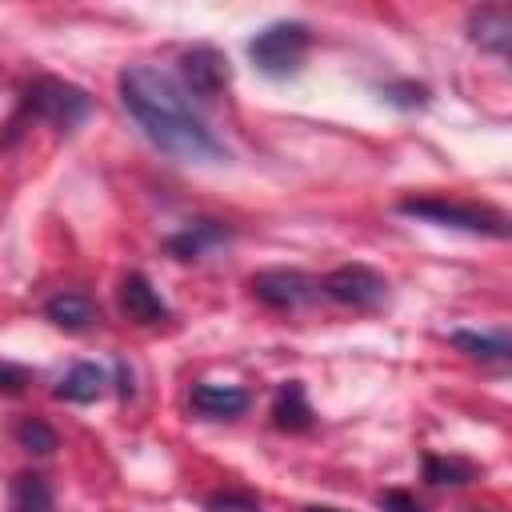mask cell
I'll use <instances>...</instances> for the list:
<instances>
[{"instance_id": "obj_19", "label": "cell", "mask_w": 512, "mask_h": 512, "mask_svg": "<svg viewBox=\"0 0 512 512\" xmlns=\"http://www.w3.org/2000/svg\"><path fill=\"white\" fill-rule=\"evenodd\" d=\"M380 96H384V104L412 112V108H424L432 92H428L424 84H416V80H392V84H384V88H380Z\"/></svg>"}, {"instance_id": "obj_11", "label": "cell", "mask_w": 512, "mask_h": 512, "mask_svg": "<svg viewBox=\"0 0 512 512\" xmlns=\"http://www.w3.org/2000/svg\"><path fill=\"white\" fill-rule=\"evenodd\" d=\"M188 404H192V412H200V416H208V420H236V416H244L248 412V392L244 388H236V384H192V392H188Z\"/></svg>"}, {"instance_id": "obj_21", "label": "cell", "mask_w": 512, "mask_h": 512, "mask_svg": "<svg viewBox=\"0 0 512 512\" xmlns=\"http://www.w3.org/2000/svg\"><path fill=\"white\" fill-rule=\"evenodd\" d=\"M24 384H28V372L20 368V364H8V360H0V392H24Z\"/></svg>"}, {"instance_id": "obj_3", "label": "cell", "mask_w": 512, "mask_h": 512, "mask_svg": "<svg viewBox=\"0 0 512 512\" xmlns=\"http://www.w3.org/2000/svg\"><path fill=\"white\" fill-rule=\"evenodd\" d=\"M312 48V32L300 20H276L268 28H260L248 40V60L256 64L260 76L268 80H288L304 68V56Z\"/></svg>"}, {"instance_id": "obj_8", "label": "cell", "mask_w": 512, "mask_h": 512, "mask_svg": "<svg viewBox=\"0 0 512 512\" xmlns=\"http://www.w3.org/2000/svg\"><path fill=\"white\" fill-rule=\"evenodd\" d=\"M468 40L504 60L508 48H512V12H508V4L472 8V12H468Z\"/></svg>"}, {"instance_id": "obj_5", "label": "cell", "mask_w": 512, "mask_h": 512, "mask_svg": "<svg viewBox=\"0 0 512 512\" xmlns=\"http://www.w3.org/2000/svg\"><path fill=\"white\" fill-rule=\"evenodd\" d=\"M320 292L328 300L344 304V308L372 312V308H380L388 300V280L368 264H340L320 280Z\"/></svg>"}, {"instance_id": "obj_22", "label": "cell", "mask_w": 512, "mask_h": 512, "mask_svg": "<svg viewBox=\"0 0 512 512\" xmlns=\"http://www.w3.org/2000/svg\"><path fill=\"white\" fill-rule=\"evenodd\" d=\"M380 508L384 512H424L408 492H400V488H388V492H380Z\"/></svg>"}, {"instance_id": "obj_15", "label": "cell", "mask_w": 512, "mask_h": 512, "mask_svg": "<svg viewBox=\"0 0 512 512\" xmlns=\"http://www.w3.org/2000/svg\"><path fill=\"white\" fill-rule=\"evenodd\" d=\"M448 340H452L464 356H472V360H508V356H512L508 332H472V328H456Z\"/></svg>"}, {"instance_id": "obj_6", "label": "cell", "mask_w": 512, "mask_h": 512, "mask_svg": "<svg viewBox=\"0 0 512 512\" xmlns=\"http://www.w3.org/2000/svg\"><path fill=\"white\" fill-rule=\"evenodd\" d=\"M248 288H252V296L260 300V304H268V308H300V304H308L312 296H320V280H312L308 272H300V268H264V272H256L252 280H248Z\"/></svg>"}, {"instance_id": "obj_20", "label": "cell", "mask_w": 512, "mask_h": 512, "mask_svg": "<svg viewBox=\"0 0 512 512\" xmlns=\"http://www.w3.org/2000/svg\"><path fill=\"white\" fill-rule=\"evenodd\" d=\"M204 504H208V512H260V500L252 492H236V488L212 492Z\"/></svg>"}, {"instance_id": "obj_13", "label": "cell", "mask_w": 512, "mask_h": 512, "mask_svg": "<svg viewBox=\"0 0 512 512\" xmlns=\"http://www.w3.org/2000/svg\"><path fill=\"white\" fill-rule=\"evenodd\" d=\"M272 424L280 432H308L316 424V412L308 404V392L300 380H284L276 388V400H272Z\"/></svg>"}, {"instance_id": "obj_10", "label": "cell", "mask_w": 512, "mask_h": 512, "mask_svg": "<svg viewBox=\"0 0 512 512\" xmlns=\"http://www.w3.org/2000/svg\"><path fill=\"white\" fill-rule=\"evenodd\" d=\"M120 312L132 324H160V320H168V304H164V296L152 288V280L144 272H128L120 280Z\"/></svg>"}, {"instance_id": "obj_14", "label": "cell", "mask_w": 512, "mask_h": 512, "mask_svg": "<svg viewBox=\"0 0 512 512\" xmlns=\"http://www.w3.org/2000/svg\"><path fill=\"white\" fill-rule=\"evenodd\" d=\"M104 384H108V372L92 360H80L68 368V376L56 384V400H68V404H92L104 396Z\"/></svg>"}, {"instance_id": "obj_23", "label": "cell", "mask_w": 512, "mask_h": 512, "mask_svg": "<svg viewBox=\"0 0 512 512\" xmlns=\"http://www.w3.org/2000/svg\"><path fill=\"white\" fill-rule=\"evenodd\" d=\"M116 376H120V396H132V372L124 368V360L116 364Z\"/></svg>"}, {"instance_id": "obj_17", "label": "cell", "mask_w": 512, "mask_h": 512, "mask_svg": "<svg viewBox=\"0 0 512 512\" xmlns=\"http://www.w3.org/2000/svg\"><path fill=\"white\" fill-rule=\"evenodd\" d=\"M424 480L436 484V488H460V484H472L476 480V464H468L460 456H436V452H428L424 456Z\"/></svg>"}, {"instance_id": "obj_9", "label": "cell", "mask_w": 512, "mask_h": 512, "mask_svg": "<svg viewBox=\"0 0 512 512\" xmlns=\"http://www.w3.org/2000/svg\"><path fill=\"white\" fill-rule=\"evenodd\" d=\"M228 240H232V228H228L224 220L200 216V220H188L180 232H172V236L164 240V248H168L176 260H200L204 252H212V248H220V244H228Z\"/></svg>"}, {"instance_id": "obj_2", "label": "cell", "mask_w": 512, "mask_h": 512, "mask_svg": "<svg viewBox=\"0 0 512 512\" xmlns=\"http://www.w3.org/2000/svg\"><path fill=\"white\" fill-rule=\"evenodd\" d=\"M396 212L440 224V228L472 232V236H492V240L508 236V216L496 208H484V204H460V200H444V196H400Z\"/></svg>"}, {"instance_id": "obj_18", "label": "cell", "mask_w": 512, "mask_h": 512, "mask_svg": "<svg viewBox=\"0 0 512 512\" xmlns=\"http://www.w3.org/2000/svg\"><path fill=\"white\" fill-rule=\"evenodd\" d=\"M12 436H16V444L24 448V452H32V456H52L56 452V428L48 424V420H40V416H24V420H16V428H12Z\"/></svg>"}, {"instance_id": "obj_16", "label": "cell", "mask_w": 512, "mask_h": 512, "mask_svg": "<svg viewBox=\"0 0 512 512\" xmlns=\"http://www.w3.org/2000/svg\"><path fill=\"white\" fill-rule=\"evenodd\" d=\"M12 512H56V496H52L48 476L20 472L12 480Z\"/></svg>"}, {"instance_id": "obj_24", "label": "cell", "mask_w": 512, "mask_h": 512, "mask_svg": "<svg viewBox=\"0 0 512 512\" xmlns=\"http://www.w3.org/2000/svg\"><path fill=\"white\" fill-rule=\"evenodd\" d=\"M304 512H348V508H328V504H308Z\"/></svg>"}, {"instance_id": "obj_1", "label": "cell", "mask_w": 512, "mask_h": 512, "mask_svg": "<svg viewBox=\"0 0 512 512\" xmlns=\"http://www.w3.org/2000/svg\"><path fill=\"white\" fill-rule=\"evenodd\" d=\"M120 104L140 124V132L172 160L184 164H224V140L200 120L192 96L156 64H128L116 80Z\"/></svg>"}, {"instance_id": "obj_25", "label": "cell", "mask_w": 512, "mask_h": 512, "mask_svg": "<svg viewBox=\"0 0 512 512\" xmlns=\"http://www.w3.org/2000/svg\"><path fill=\"white\" fill-rule=\"evenodd\" d=\"M472 512H484V508H472Z\"/></svg>"}, {"instance_id": "obj_12", "label": "cell", "mask_w": 512, "mask_h": 512, "mask_svg": "<svg viewBox=\"0 0 512 512\" xmlns=\"http://www.w3.org/2000/svg\"><path fill=\"white\" fill-rule=\"evenodd\" d=\"M44 320L56 324L60 332H88L100 320V308L92 304V296L84 292H56L44 304Z\"/></svg>"}, {"instance_id": "obj_7", "label": "cell", "mask_w": 512, "mask_h": 512, "mask_svg": "<svg viewBox=\"0 0 512 512\" xmlns=\"http://www.w3.org/2000/svg\"><path fill=\"white\" fill-rule=\"evenodd\" d=\"M180 68H184V84H180V88H184L188 96L216 100V96L224 92V84H228V60H224L216 48H208V44L188 48L184 60H180Z\"/></svg>"}, {"instance_id": "obj_4", "label": "cell", "mask_w": 512, "mask_h": 512, "mask_svg": "<svg viewBox=\"0 0 512 512\" xmlns=\"http://www.w3.org/2000/svg\"><path fill=\"white\" fill-rule=\"evenodd\" d=\"M24 108L36 116V120H48L64 132L80 128L88 116H92V96L72 84V80H60V76H40L28 92H24Z\"/></svg>"}]
</instances>
